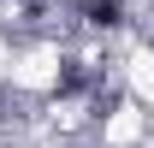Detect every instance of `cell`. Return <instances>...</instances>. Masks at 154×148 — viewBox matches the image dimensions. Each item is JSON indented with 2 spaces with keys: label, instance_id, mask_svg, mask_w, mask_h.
Masks as SVG:
<instances>
[{
  "label": "cell",
  "instance_id": "1",
  "mask_svg": "<svg viewBox=\"0 0 154 148\" xmlns=\"http://www.w3.org/2000/svg\"><path fill=\"white\" fill-rule=\"evenodd\" d=\"M89 24H119V0H89Z\"/></svg>",
  "mask_w": 154,
  "mask_h": 148
}]
</instances>
